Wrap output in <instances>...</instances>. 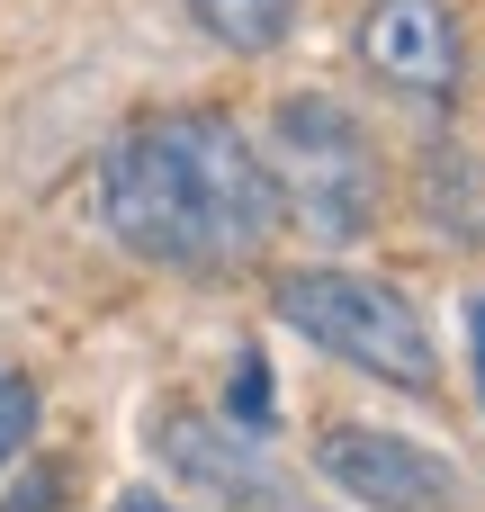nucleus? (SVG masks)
Here are the masks:
<instances>
[{
    "mask_svg": "<svg viewBox=\"0 0 485 512\" xmlns=\"http://www.w3.org/2000/svg\"><path fill=\"white\" fill-rule=\"evenodd\" d=\"M153 459H162L180 486L216 495L225 512H279V504H288L279 468H270V459H261L243 432H225L216 414H198V405H171V414H153Z\"/></svg>",
    "mask_w": 485,
    "mask_h": 512,
    "instance_id": "6",
    "label": "nucleus"
},
{
    "mask_svg": "<svg viewBox=\"0 0 485 512\" xmlns=\"http://www.w3.org/2000/svg\"><path fill=\"white\" fill-rule=\"evenodd\" d=\"M108 512H180V504H162V495H144V486H135V495H117Z\"/></svg>",
    "mask_w": 485,
    "mask_h": 512,
    "instance_id": "10",
    "label": "nucleus"
},
{
    "mask_svg": "<svg viewBox=\"0 0 485 512\" xmlns=\"http://www.w3.org/2000/svg\"><path fill=\"white\" fill-rule=\"evenodd\" d=\"M351 54H360L369 81H387L405 99H450L459 90V63H468L450 0H369L360 27H351Z\"/></svg>",
    "mask_w": 485,
    "mask_h": 512,
    "instance_id": "5",
    "label": "nucleus"
},
{
    "mask_svg": "<svg viewBox=\"0 0 485 512\" xmlns=\"http://www.w3.org/2000/svg\"><path fill=\"white\" fill-rule=\"evenodd\" d=\"M315 468H324V486H342L351 504H369V512H450L459 504L450 459L423 450V441H405V432H387V423H324Z\"/></svg>",
    "mask_w": 485,
    "mask_h": 512,
    "instance_id": "4",
    "label": "nucleus"
},
{
    "mask_svg": "<svg viewBox=\"0 0 485 512\" xmlns=\"http://www.w3.org/2000/svg\"><path fill=\"white\" fill-rule=\"evenodd\" d=\"M297 9H306V0H189V18H198L216 45H234V54H270V45H288Z\"/></svg>",
    "mask_w": 485,
    "mask_h": 512,
    "instance_id": "7",
    "label": "nucleus"
},
{
    "mask_svg": "<svg viewBox=\"0 0 485 512\" xmlns=\"http://www.w3.org/2000/svg\"><path fill=\"white\" fill-rule=\"evenodd\" d=\"M54 504H63V468H45V459H36V468L18 477V495H9L0 512H54Z\"/></svg>",
    "mask_w": 485,
    "mask_h": 512,
    "instance_id": "9",
    "label": "nucleus"
},
{
    "mask_svg": "<svg viewBox=\"0 0 485 512\" xmlns=\"http://www.w3.org/2000/svg\"><path fill=\"white\" fill-rule=\"evenodd\" d=\"M261 171H270V189H279L315 234H333V243L369 234V216H378V144H369V126H360L342 99H324V90H288V99L270 108Z\"/></svg>",
    "mask_w": 485,
    "mask_h": 512,
    "instance_id": "3",
    "label": "nucleus"
},
{
    "mask_svg": "<svg viewBox=\"0 0 485 512\" xmlns=\"http://www.w3.org/2000/svg\"><path fill=\"white\" fill-rule=\"evenodd\" d=\"M468 342H477V378H485V288H477V306H468Z\"/></svg>",
    "mask_w": 485,
    "mask_h": 512,
    "instance_id": "11",
    "label": "nucleus"
},
{
    "mask_svg": "<svg viewBox=\"0 0 485 512\" xmlns=\"http://www.w3.org/2000/svg\"><path fill=\"white\" fill-rule=\"evenodd\" d=\"M99 207L108 234L153 270H234L279 225L261 144L225 108H162L126 126L99 171Z\"/></svg>",
    "mask_w": 485,
    "mask_h": 512,
    "instance_id": "1",
    "label": "nucleus"
},
{
    "mask_svg": "<svg viewBox=\"0 0 485 512\" xmlns=\"http://www.w3.org/2000/svg\"><path fill=\"white\" fill-rule=\"evenodd\" d=\"M279 315L333 351L342 369L378 378V387H405V396H432L441 387V351H432V324L414 315L405 288L369 279V270H288L279 279Z\"/></svg>",
    "mask_w": 485,
    "mask_h": 512,
    "instance_id": "2",
    "label": "nucleus"
},
{
    "mask_svg": "<svg viewBox=\"0 0 485 512\" xmlns=\"http://www.w3.org/2000/svg\"><path fill=\"white\" fill-rule=\"evenodd\" d=\"M27 432H36V387H27V378L0 360V468L27 450Z\"/></svg>",
    "mask_w": 485,
    "mask_h": 512,
    "instance_id": "8",
    "label": "nucleus"
}]
</instances>
